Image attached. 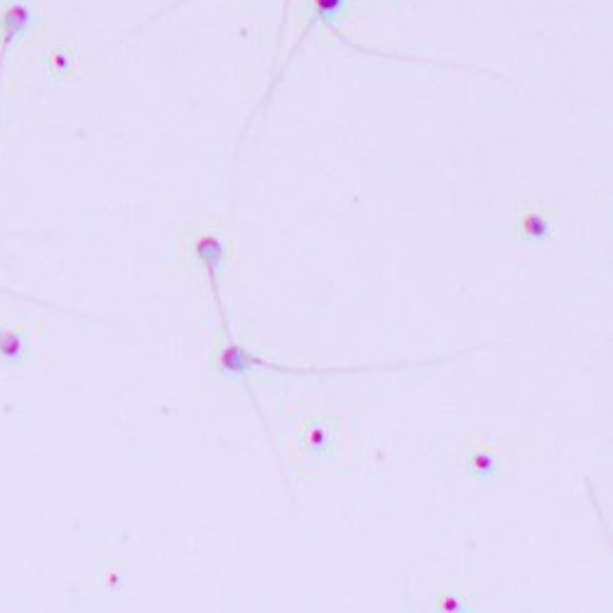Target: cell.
<instances>
[{"instance_id": "6da1fadb", "label": "cell", "mask_w": 613, "mask_h": 613, "mask_svg": "<svg viewBox=\"0 0 613 613\" xmlns=\"http://www.w3.org/2000/svg\"><path fill=\"white\" fill-rule=\"evenodd\" d=\"M501 449L491 442H469L461 452V466L476 481H488L501 471Z\"/></svg>"}, {"instance_id": "7a4b0ae2", "label": "cell", "mask_w": 613, "mask_h": 613, "mask_svg": "<svg viewBox=\"0 0 613 613\" xmlns=\"http://www.w3.org/2000/svg\"><path fill=\"white\" fill-rule=\"evenodd\" d=\"M518 236L523 243H530V246H542L545 241H550L552 231H555V224H552V216L547 209H540V206H530V204H520V214H518Z\"/></svg>"}, {"instance_id": "3957f363", "label": "cell", "mask_w": 613, "mask_h": 613, "mask_svg": "<svg viewBox=\"0 0 613 613\" xmlns=\"http://www.w3.org/2000/svg\"><path fill=\"white\" fill-rule=\"evenodd\" d=\"M194 256L199 258V263H202L206 268V273H209L211 290H214V297H216V307H219V312L224 314V309H221V297H219V282H216V278H219L221 268H224L226 243L221 241L219 236L204 233V236H199L197 241H194Z\"/></svg>"}, {"instance_id": "277c9868", "label": "cell", "mask_w": 613, "mask_h": 613, "mask_svg": "<svg viewBox=\"0 0 613 613\" xmlns=\"http://www.w3.org/2000/svg\"><path fill=\"white\" fill-rule=\"evenodd\" d=\"M30 20H32V15L25 5H10V8L5 10L3 45H0V77H3V64H5V57H8L10 42H13L18 35H23V32L27 30V25H30Z\"/></svg>"}, {"instance_id": "5b68a950", "label": "cell", "mask_w": 613, "mask_h": 613, "mask_svg": "<svg viewBox=\"0 0 613 613\" xmlns=\"http://www.w3.org/2000/svg\"><path fill=\"white\" fill-rule=\"evenodd\" d=\"M25 356V336L18 329H0V358L8 363H20Z\"/></svg>"}, {"instance_id": "8992f818", "label": "cell", "mask_w": 613, "mask_h": 613, "mask_svg": "<svg viewBox=\"0 0 613 613\" xmlns=\"http://www.w3.org/2000/svg\"><path fill=\"white\" fill-rule=\"evenodd\" d=\"M302 444H305L307 452L312 454H324L329 449V430L324 422L312 420L309 425L302 430Z\"/></svg>"}, {"instance_id": "52a82bcc", "label": "cell", "mask_w": 613, "mask_h": 613, "mask_svg": "<svg viewBox=\"0 0 613 613\" xmlns=\"http://www.w3.org/2000/svg\"><path fill=\"white\" fill-rule=\"evenodd\" d=\"M437 609L439 611H447V613H464L469 611V599L461 594H454V591H447V594H442L437 599Z\"/></svg>"}, {"instance_id": "ba28073f", "label": "cell", "mask_w": 613, "mask_h": 613, "mask_svg": "<svg viewBox=\"0 0 613 613\" xmlns=\"http://www.w3.org/2000/svg\"><path fill=\"white\" fill-rule=\"evenodd\" d=\"M341 3H344V0H317V5H319V10H322V15H334L336 10L341 8Z\"/></svg>"}]
</instances>
